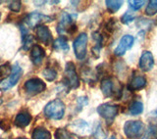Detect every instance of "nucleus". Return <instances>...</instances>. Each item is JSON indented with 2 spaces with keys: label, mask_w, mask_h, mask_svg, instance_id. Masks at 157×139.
<instances>
[{
  "label": "nucleus",
  "mask_w": 157,
  "mask_h": 139,
  "mask_svg": "<svg viewBox=\"0 0 157 139\" xmlns=\"http://www.w3.org/2000/svg\"><path fill=\"white\" fill-rule=\"evenodd\" d=\"M43 112L44 115L51 120H61L65 114V104L60 99H55L44 107Z\"/></svg>",
  "instance_id": "obj_1"
},
{
  "label": "nucleus",
  "mask_w": 157,
  "mask_h": 139,
  "mask_svg": "<svg viewBox=\"0 0 157 139\" xmlns=\"http://www.w3.org/2000/svg\"><path fill=\"white\" fill-rule=\"evenodd\" d=\"M63 82L69 89H76L80 86V78L76 72V66L72 62H68L66 64Z\"/></svg>",
  "instance_id": "obj_2"
},
{
  "label": "nucleus",
  "mask_w": 157,
  "mask_h": 139,
  "mask_svg": "<svg viewBox=\"0 0 157 139\" xmlns=\"http://www.w3.org/2000/svg\"><path fill=\"white\" fill-rule=\"evenodd\" d=\"M124 133L129 139H140L144 133V125L140 121H128L124 125Z\"/></svg>",
  "instance_id": "obj_3"
},
{
  "label": "nucleus",
  "mask_w": 157,
  "mask_h": 139,
  "mask_svg": "<svg viewBox=\"0 0 157 139\" xmlns=\"http://www.w3.org/2000/svg\"><path fill=\"white\" fill-rule=\"evenodd\" d=\"M101 91L106 97L120 98L122 94V89L119 88V83H117L112 77H106L101 81Z\"/></svg>",
  "instance_id": "obj_4"
},
{
  "label": "nucleus",
  "mask_w": 157,
  "mask_h": 139,
  "mask_svg": "<svg viewBox=\"0 0 157 139\" xmlns=\"http://www.w3.org/2000/svg\"><path fill=\"white\" fill-rule=\"evenodd\" d=\"M74 18H77V15L64 13L57 26V32L59 34H63V33L73 34L75 32L77 31V26L74 24Z\"/></svg>",
  "instance_id": "obj_5"
},
{
  "label": "nucleus",
  "mask_w": 157,
  "mask_h": 139,
  "mask_svg": "<svg viewBox=\"0 0 157 139\" xmlns=\"http://www.w3.org/2000/svg\"><path fill=\"white\" fill-rule=\"evenodd\" d=\"M22 69L18 64H15V65L12 67V73L9 74L7 77H5L4 79H2L0 81V89L3 91L7 90V89L11 88L13 86H15L17 84V82L20 81L22 76Z\"/></svg>",
  "instance_id": "obj_6"
},
{
  "label": "nucleus",
  "mask_w": 157,
  "mask_h": 139,
  "mask_svg": "<svg viewBox=\"0 0 157 139\" xmlns=\"http://www.w3.org/2000/svg\"><path fill=\"white\" fill-rule=\"evenodd\" d=\"M52 18L47 16V15H44V14H40L38 12H33L31 13L29 15H28L27 18L24 20V23L28 27V28H37L39 26H42L43 23H48V22H51Z\"/></svg>",
  "instance_id": "obj_7"
},
{
  "label": "nucleus",
  "mask_w": 157,
  "mask_h": 139,
  "mask_svg": "<svg viewBox=\"0 0 157 139\" xmlns=\"http://www.w3.org/2000/svg\"><path fill=\"white\" fill-rule=\"evenodd\" d=\"M74 51L75 55L78 60H82L86 56V47H87V34L82 32L78 36L74 41Z\"/></svg>",
  "instance_id": "obj_8"
},
{
  "label": "nucleus",
  "mask_w": 157,
  "mask_h": 139,
  "mask_svg": "<svg viewBox=\"0 0 157 139\" xmlns=\"http://www.w3.org/2000/svg\"><path fill=\"white\" fill-rule=\"evenodd\" d=\"M97 113L106 121H112L119 113V107L110 103H104L97 107Z\"/></svg>",
  "instance_id": "obj_9"
},
{
  "label": "nucleus",
  "mask_w": 157,
  "mask_h": 139,
  "mask_svg": "<svg viewBox=\"0 0 157 139\" xmlns=\"http://www.w3.org/2000/svg\"><path fill=\"white\" fill-rule=\"evenodd\" d=\"M68 130H70L69 132H73L76 135L81 137L87 136L90 133V127L88 126V123L82 120H77L75 122H73L68 126Z\"/></svg>",
  "instance_id": "obj_10"
},
{
  "label": "nucleus",
  "mask_w": 157,
  "mask_h": 139,
  "mask_svg": "<svg viewBox=\"0 0 157 139\" xmlns=\"http://www.w3.org/2000/svg\"><path fill=\"white\" fill-rule=\"evenodd\" d=\"M24 87L29 94H31V95H36V94H39L45 90L46 85L41 79L33 77L27 81Z\"/></svg>",
  "instance_id": "obj_11"
},
{
  "label": "nucleus",
  "mask_w": 157,
  "mask_h": 139,
  "mask_svg": "<svg viewBox=\"0 0 157 139\" xmlns=\"http://www.w3.org/2000/svg\"><path fill=\"white\" fill-rule=\"evenodd\" d=\"M134 42H135L134 36H130V34H126V36H124L120 39L119 44H118V46L115 49V51H114L115 55L123 56L129 49H131L132 47Z\"/></svg>",
  "instance_id": "obj_12"
},
{
  "label": "nucleus",
  "mask_w": 157,
  "mask_h": 139,
  "mask_svg": "<svg viewBox=\"0 0 157 139\" xmlns=\"http://www.w3.org/2000/svg\"><path fill=\"white\" fill-rule=\"evenodd\" d=\"M154 67V59L151 52L144 51L140 58V68L144 72H149Z\"/></svg>",
  "instance_id": "obj_13"
},
{
  "label": "nucleus",
  "mask_w": 157,
  "mask_h": 139,
  "mask_svg": "<svg viewBox=\"0 0 157 139\" xmlns=\"http://www.w3.org/2000/svg\"><path fill=\"white\" fill-rule=\"evenodd\" d=\"M36 37L44 45H50L52 43V33L45 26H39L36 28Z\"/></svg>",
  "instance_id": "obj_14"
},
{
  "label": "nucleus",
  "mask_w": 157,
  "mask_h": 139,
  "mask_svg": "<svg viewBox=\"0 0 157 139\" xmlns=\"http://www.w3.org/2000/svg\"><path fill=\"white\" fill-rule=\"evenodd\" d=\"M44 56H45V51L44 49L37 44H34L31 50V59L34 65H40Z\"/></svg>",
  "instance_id": "obj_15"
},
{
  "label": "nucleus",
  "mask_w": 157,
  "mask_h": 139,
  "mask_svg": "<svg viewBox=\"0 0 157 139\" xmlns=\"http://www.w3.org/2000/svg\"><path fill=\"white\" fill-rule=\"evenodd\" d=\"M32 118H33L32 116L29 115L28 112H21L16 116V118H15L14 123H15V126H17L18 127L24 128L31 123Z\"/></svg>",
  "instance_id": "obj_16"
},
{
  "label": "nucleus",
  "mask_w": 157,
  "mask_h": 139,
  "mask_svg": "<svg viewBox=\"0 0 157 139\" xmlns=\"http://www.w3.org/2000/svg\"><path fill=\"white\" fill-rule=\"evenodd\" d=\"M146 85V78L144 76H136L132 77L131 82L128 85V88L131 91H136L140 90V89L144 88Z\"/></svg>",
  "instance_id": "obj_17"
},
{
  "label": "nucleus",
  "mask_w": 157,
  "mask_h": 139,
  "mask_svg": "<svg viewBox=\"0 0 157 139\" xmlns=\"http://www.w3.org/2000/svg\"><path fill=\"white\" fill-rule=\"evenodd\" d=\"M33 139H51V133L44 127H36L32 134Z\"/></svg>",
  "instance_id": "obj_18"
},
{
  "label": "nucleus",
  "mask_w": 157,
  "mask_h": 139,
  "mask_svg": "<svg viewBox=\"0 0 157 139\" xmlns=\"http://www.w3.org/2000/svg\"><path fill=\"white\" fill-rule=\"evenodd\" d=\"M53 48L57 51H64V52L68 51L69 50V44H68L67 38L64 37V36L58 37L56 40L53 42Z\"/></svg>",
  "instance_id": "obj_19"
},
{
  "label": "nucleus",
  "mask_w": 157,
  "mask_h": 139,
  "mask_svg": "<svg viewBox=\"0 0 157 139\" xmlns=\"http://www.w3.org/2000/svg\"><path fill=\"white\" fill-rule=\"evenodd\" d=\"M129 112L132 116H137L144 112V104L140 101H134L130 107H129Z\"/></svg>",
  "instance_id": "obj_20"
},
{
  "label": "nucleus",
  "mask_w": 157,
  "mask_h": 139,
  "mask_svg": "<svg viewBox=\"0 0 157 139\" xmlns=\"http://www.w3.org/2000/svg\"><path fill=\"white\" fill-rule=\"evenodd\" d=\"M105 4H106L108 11L110 13H116L118 10L122 7L123 1H121V0H119V1H118V0H115V1H113V0H107Z\"/></svg>",
  "instance_id": "obj_21"
},
{
  "label": "nucleus",
  "mask_w": 157,
  "mask_h": 139,
  "mask_svg": "<svg viewBox=\"0 0 157 139\" xmlns=\"http://www.w3.org/2000/svg\"><path fill=\"white\" fill-rule=\"evenodd\" d=\"M42 74L48 81H54L57 78V72L53 68H46L42 72Z\"/></svg>",
  "instance_id": "obj_22"
},
{
  "label": "nucleus",
  "mask_w": 157,
  "mask_h": 139,
  "mask_svg": "<svg viewBox=\"0 0 157 139\" xmlns=\"http://www.w3.org/2000/svg\"><path fill=\"white\" fill-rule=\"evenodd\" d=\"M145 14L147 16H154L157 14V0H151L145 8Z\"/></svg>",
  "instance_id": "obj_23"
},
{
  "label": "nucleus",
  "mask_w": 157,
  "mask_h": 139,
  "mask_svg": "<svg viewBox=\"0 0 157 139\" xmlns=\"http://www.w3.org/2000/svg\"><path fill=\"white\" fill-rule=\"evenodd\" d=\"M107 137V133L105 130H103V127L101 125H97V126L94 128V131H93V138L94 139H106Z\"/></svg>",
  "instance_id": "obj_24"
},
{
  "label": "nucleus",
  "mask_w": 157,
  "mask_h": 139,
  "mask_svg": "<svg viewBox=\"0 0 157 139\" xmlns=\"http://www.w3.org/2000/svg\"><path fill=\"white\" fill-rule=\"evenodd\" d=\"M56 139H74L71 135V133L65 130H57L55 132Z\"/></svg>",
  "instance_id": "obj_25"
},
{
  "label": "nucleus",
  "mask_w": 157,
  "mask_h": 139,
  "mask_svg": "<svg viewBox=\"0 0 157 139\" xmlns=\"http://www.w3.org/2000/svg\"><path fill=\"white\" fill-rule=\"evenodd\" d=\"M11 73H12V67L10 66L9 63L3 64V65L0 66V77H7Z\"/></svg>",
  "instance_id": "obj_26"
},
{
  "label": "nucleus",
  "mask_w": 157,
  "mask_h": 139,
  "mask_svg": "<svg viewBox=\"0 0 157 139\" xmlns=\"http://www.w3.org/2000/svg\"><path fill=\"white\" fill-rule=\"evenodd\" d=\"M128 3L130 4V7L134 10V11H137V10H140L142 6L144 5L145 1L144 0H130V1H128Z\"/></svg>",
  "instance_id": "obj_27"
},
{
  "label": "nucleus",
  "mask_w": 157,
  "mask_h": 139,
  "mask_svg": "<svg viewBox=\"0 0 157 139\" xmlns=\"http://www.w3.org/2000/svg\"><path fill=\"white\" fill-rule=\"evenodd\" d=\"M135 20V16L132 15V13H130V12H127V13H125L123 16L121 17V22L123 23V24H131L132 21Z\"/></svg>",
  "instance_id": "obj_28"
},
{
  "label": "nucleus",
  "mask_w": 157,
  "mask_h": 139,
  "mask_svg": "<svg viewBox=\"0 0 157 139\" xmlns=\"http://www.w3.org/2000/svg\"><path fill=\"white\" fill-rule=\"evenodd\" d=\"M148 139H157V125H150L148 127Z\"/></svg>",
  "instance_id": "obj_29"
},
{
  "label": "nucleus",
  "mask_w": 157,
  "mask_h": 139,
  "mask_svg": "<svg viewBox=\"0 0 157 139\" xmlns=\"http://www.w3.org/2000/svg\"><path fill=\"white\" fill-rule=\"evenodd\" d=\"M21 7H22V2L21 1H18V0H16V1H13L10 3L9 5V8L11 11L13 12H20V10H21Z\"/></svg>",
  "instance_id": "obj_30"
},
{
  "label": "nucleus",
  "mask_w": 157,
  "mask_h": 139,
  "mask_svg": "<svg viewBox=\"0 0 157 139\" xmlns=\"http://www.w3.org/2000/svg\"><path fill=\"white\" fill-rule=\"evenodd\" d=\"M87 103H88V100H87V97H86V96L85 97H80L78 99V106H80V108L87 105Z\"/></svg>",
  "instance_id": "obj_31"
},
{
  "label": "nucleus",
  "mask_w": 157,
  "mask_h": 139,
  "mask_svg": "<svg viewBox=\"0 0 157 139\" xmlns=\"http://www.w3.org/2000/svg\"><path fill=\"white\" fill-rule=\"evenodd\" d=\"M151 116L153 118H157V110H154L151 112Z\"/></svg>",
  "instance_id": "obj_32"
},
{
  "label": "nucleus",
  "mask_w": 157,
  "mask_h": 139,
  "mask_svg": "<svg viewBox=\"0 0 157 139\" xmlns=\"http://www.w3.org/2000/svg\"><path fill=\"white\" fill-rule=\"evenodd\" d=\"M109 139H116V137H115V136H111Z\"/></svg>",
  "instance_id": "obj_33"
},
{
  "label": "nucleus",
  "mask_w": 157,
  "mask_h": 139,
  "mask_svg": "<svg viewBox=\"0 0 157 139\" xmlns=\"http://www.w3.org/2000/svg\"><path fill=\"white\" fill-rule=\"evenodd\" d=\"M16 139H26V138H16Z\"/></svg>",
  "instance_id": "obj_34"
},
{
  "label": "nucleus",
  "mask_w": 157,
  "mask_h": 139,
  "mask_svg": "<svg viewBox=\"0 0 157 139\" xmlns=\"http://www.w3.org/2000/svg\"><path fill=\"white\" fill-rule=\"evenodd\" d=\"M0 18H1V13H0Z\"/></svg>",
  "instance_id": "obj_35"
},
{
  "label": "nucleus",
  "mask_w": 157,
  "mask_h": 139,
  "mask_svg": "<svg viewBox=\"0 0 157 139\" xmlns=\"http://www.w3.org/2000/svg\"><path fill=\"white\" fill-rule=\"evenodd\" d=\"M0 103H1V101H0Z\"/></svg>",
  "instance_id": "obj_36"
}]
</instances>
